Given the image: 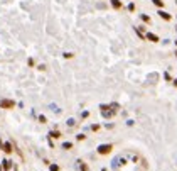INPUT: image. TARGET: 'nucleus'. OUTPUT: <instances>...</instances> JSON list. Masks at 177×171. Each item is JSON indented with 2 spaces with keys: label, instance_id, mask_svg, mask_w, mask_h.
<instances>
[{
  "label": "nucleus",
  "instance_id": "f257e3e1",
  "mask_svg": "<svg viewBox=\"0 0 177 171\" xmlns=\"http://www.w3.org/2000/svg\"><path fill=\"white\" fill-rule=\"evenodd\" d=\"M0 107L2 108H14L15 107V102H14V100H7V98H4V100H0Z\"/></svg>",
  "mask_w": 177,
  "mask_h": 171
},
{
  "label": "nucleus",
  "instance_id": "f03ea898",
  "mask_svg": "<svg viewBox=\"0 0 177 171\" xmlns=\"http://www.w3.org/2000/svg\"><path fill=\"white\" fill-rule=\"evenodd\" d=\"M110 151H111L110 144H105V146H100V148H98V153L100 154H106V153H110Z\"/></svg>",
  "mask_w": 177,
  "mask_h": 171
},
{
  "label": "nucleus",
  "instance_id": "7ed1b4c3",
  "mask_svg": "<svg viewBox=\"0 0 177 171\" xmlns=\"http://www.w3.org/2000/svg\"><path fill=\"white\" fill-rule=\"evenodd\" d=\"M2 149H4V151H5L7 154H10L12 151H14V149H12V144H10V142H4V144H2Z\"/></svg>",
  "mask_w": 177,
  "mask_h": 171
},
{
  "label": "nucleus",
  "instance_id": "20e7f679",
  "mask_svg": "<svg viewBox=\"0 0 177 171\" xmlns=\"http://www.w3.org/2000/svg\"><path fill=\"white\" fill-rule=\"evenodd\" d=\"M159 15H160V17L162 19H164V20H170V14H167V12H164V10H160V12H159Z\"/></svg>",
  "mask_w": 177,
  "mask_h": 171
},
{
  "label": "nucleus",
  "instance_id": "39448f33",
  "mask_svg": "<svg viewBox=\"0 0 177 171\" xmlns=\"http://www.w3.org/2000/svg\"><path fill=\"white\" fill-rule=\"evenodd\" d=\"M49 136L52 137V139H59V137H61V132H59V131H51Z\"/></svg>",
  "mask_w": 177,
  "mask_h": 171
},
{
  "label": "nucleus",
  "instance_id": "423d86ee",
  "mask_svg": "<svg viewBox=\"0 0 177 171\" xmlns=\"http://www.w3.org/2000/svg\"><path fill=\"white\" fill-rule=\"evenodd\" d=\"M147 39L152 41V42H157V41H159V37H157L155 34H152V32H149V34H147Z\"/></svg>",
  "mask_w": 177,
  "mask_h": 171
},
{
  "label": "nucleus",
  "instance_id": "0eeeda50",
  "mask_svg": "<svg viewBox=\"0 0 177 171\" xmlns=\"http://www.w3.org/2000/svg\"><path fill=\"white\" fill-rule=\"evenodd\" d=\"M2 163H4V169H5V171H9V169H10L12 163H10V161H9V159H4V161H2Z\"/></svg>",
  "mask_w": 177,
  "mask_h": 171
},
{
  "label": "nucleus",
  "instance_id": "6e6552de",
  "mask_svg": "<svg viewBox=\"0 0 177 171\" xmlns=\"http://www.w3.org/2000/svg\"><path fill=\"white\" fill-rule=\"evenodd\" d=\"M111 5L115 7V9H120V7H122V4H120V0H111Z\"/></svg>",
  "mask_w": 177,
  "mask_h": 171
},
{
  "label": "nucleus",
  "instance_id": "1a4fd4ad",
  "mask_svg": "<svg viewBox=\"0 0 177 171\" xmlns=\"http://www.w3.org/2000/svg\"><path fill=\"white\" fill-rule=\"evenodd\" d=\"M152 2H154L157 7H164V2H162V0H152Z\"/></svg>",
  "mask_w": 177,
  "mask_h": 171
},
{
  "label": "nucleus",
  "instance_id": "9d476101",
  "mask_svg": "<svg viewBox=\"0 0 177 171\" xmlns=\"http://www.w3.org/2000/svg\"><path fill=\"white\" fill-rule=\"evenodd\" d=\"M49 169H51V171H59V166H57V164H51Z\"/></svg>",
  "mask_w": 177,
  "mask_h": 171
},
{
  "label": "nucleus",
  "instance_id": "9b49d317",
  "mask_svg": "<svg viewBox=\"0 0 177 171\" xmlns=\"http://www.w3.org/2000/svg\"><path fill=\"white\" fill-rule=\"evenodd\" d=\"M62 148H64V149H71L73 144H71V142H64V144H62Z\"/></svg>",
  "mask_w": 177,
  "mask_h": 171
},
{
  "label": "nucleus",
  "instance_id": "f8f14e48",
  "mask_svg": "<svg viewBox=\"0 0 177 171\" xmlns=\"http://www.w3.org/2000/svg\"><path fill=\"white\" fill-rule=\"evenodd\" d=\"M39 120H41V124H46L47 122V119H46L44 115H39Z\"/></svg>",
  "mask_w": 177,
  "mask_h": 171
},
{
  "label": "nucleus",
  "instance_id": "ddd939ff",
  "mask_svg": "<svg viewBox=\"0 0 177 171\" xmlns=\"http://www.w3.org/2000/svg\"><path fill=\"white\" fill-rule=\"evenodd\" d=\"M142 19H144L145 22H150V17H149V15H142Z\"/></svg>",
  "mask_w": 177,
  "mask_h": 171
},
{
  "label": "nucleus",
  "instance_id": "4468645a",
  "mask_svg": "<svg viewBox=\"0 0 177 171\" xmlns=\"http://www.w3.org/2000/svg\"><path fill=\"white\" fill-rule=\"evenodd\" d=\"M64 58H67V59H69V58H73V54H71V53H64Z\"/></svg>",
  "mask_w": 177,
  "mask_h": 171
},
{
  "label": "nucleus",
  "instance_id": "2eb2a0df",
  "mask_svg": "<svg viewBox=\"0 0 177 171\" xmlns=\"http://www.w3.org/2000/svg\"><path fill=\"white\" fill-rule=\"evenodd\" d=\"M174 83H175V85H177V80H175V81H174Z\"/></svg>",
  "mask_w": 177,
  "mask_h": 171
}]
</instances>
